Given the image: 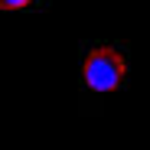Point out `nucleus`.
Returning a JSON list of instances; mask_svg holds the SVG:
<instances>
[{
	"label": "nucleus",
	"mask_w": 150,
	"mask_h": 150,
	"mask_svg": "<svg viewBox=\"0 0 150 150\" xmlns=\"http://www.w3.org/2000/svg\"><path fill=\"white\" fill-rule=\"evenodd\" d=\"M30 4H33V0H0V10L13 13V10H26Z\"/></svg>",
	"instance_id": "f03ea898"
},
{
	"label": "nucleus",
	"mask_w": 150,
	"mask_h": 150,
	"mask_svg": "<svg viewBox=\"0 0 150 150\" xmlns=\"http://www.w3.org/2000/svg\"><path fill=\"white\" fill-rule=\"evenodd\" d=\"M124 75H127V65H124V56L111 46H98L85 56L82 62V79L91 91H114L121 88Z\"/></svg>",
	"instance_id": "f257e3e1"
}]
</instances>
